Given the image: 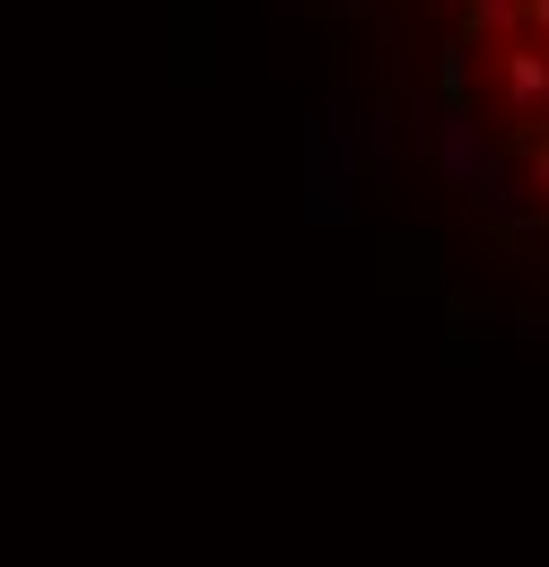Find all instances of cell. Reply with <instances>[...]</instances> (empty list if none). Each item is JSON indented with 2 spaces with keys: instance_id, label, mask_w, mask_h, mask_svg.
Segmentation results:
<instances>
[{
  "instance_id": "6da1fadb",
  "label": "cell",
  "mask_w": 549,
  "mask_h": 567,
  "mask_svg": "<svg viewBox=\"0 0 549 567\" xmlns=\"http://www.w3.org/2000/svg\"><path fill=\"white\" fill-rule=\"evenodd\" d=\"M488 245L549 280V0H349Z\"/></svg>"
}]
</instances>
